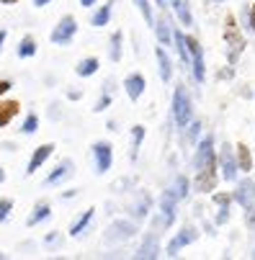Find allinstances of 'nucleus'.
Returning <instances> with one entry per match:
<instances>
[{"label":"nucleus","mask_w":255,"mask_h":260,"mask_svg":"<svg viewBox=\"0 0 255 260\" xmlns=\"http://www.w3.org/2000/svg\"><path fill=\"white\" fill-rule=\"evenodd\" d=\"M173 119L178 126H188L191 119H194V103H191V95L186 90V85H175V93H173Z\"/></svg>","instance_id":"f257e3e1"},{"label":"nucleus","mask_w":255,"mask_h":260,"mask_svg":"<svg viewBox=\"0 0 255 260\" xmlns=\"http://www.w3.org/2000/svg\"><path fill=\"white\" fill-rule=\"evenodd\" d=\"M75 34H78V21H75V16H62L59 21H57V26L52 28V34H49V39H52V44H57V47H67V44H72V39H75Z\"/></svg>","instance_id":"f03ea898"},{"label":"nucleus","mask_w":255,"mask_h":260,"mask_svg":"<svg viewBox=\"0 0 255 260\" xmlns=\"http://www.w3.org/2000/svg\"><path fill=\"white\" fill-rule=\"evenodd\" d=\"M90 152H93V162H95V175H103V173L111 170V165H114V147H111V142H103V139L93 142Z\"/></svg>","instance_id":"7ed1b4c3"},{"label":"nucleus","mask_w":255,"mask_h":260,"mask_svg":"<svg viewBox=\"0 0 255 260\" xmlns=\"http://www.w3.org/2000/svg\"><path fill=\"white\" fill-rule=\"evenodd\" d=\"M137 235V224L134 221H124V219H116V221H111L108 224V230H106V235H103V242H124V240H132Z\"/></svg>","instance_id":"20e7f679"},{"label":"nucleus","mask_w":255,"mask_h":260,"mask_svg":"<svg viewBox=\"0 0 255 260\" xmlns=\"http://www.w3.org/2000/svg\"><path fill=\"white\" fill-rule=\"evenodd\" d=\"M214 162H216V155H214V137L206 134V137L199 142V147H196L194 168H196V170H206V168H211Z\"/></svg>","instance_id":"39448f33"},{"label":"nucleus","mask_w":255,"mask_h":260,"mask_svg":"<svg viewBox=\"0 0 255 260\" xmlns=\"http://www.w3.org/2000/svg\"><path fill=\"white\" fill-rule=\"evenodd\" d=\"M199 240V232L194 230V227H183V230H180L170 242H168V247H165V255H170V257H175L180 250H183V247H188V245H194Z\"/></svg>","instance_id":"423d86ee"},{"label":"nucleus","mask_w":255,"mask_h":260,"mask_svg":"<svg viewBox=\"0 0 255 260\" xmlns=\"http://www.w3.org/2000/svg\"><path fill=\"white\" fill-rule=\"evenodd\" d=\"M52 152H54V144L52 142H44V144H39L36 150L31 152V160H28V165H26V175L31 178V175H36L42 168H44V162L52 157Z\"/></svg>","instance_id":"0eeeda50"},{"label":"nucleus","mask_w":255,"mask_h":260,"mask_svg":"<svg viewBox=\"0 0 255 260\" xmlns=\"http://www.w3.org/2000/svg\"><path fill=\"white\" fill-rule=\"evenodd\" d=\"M72 175H75V162H72L70 157H65V160H59V162H57V168L47 175L44 185H47V188H52V185H59V183L70 180Z\"/></svg>","instance_id":"6e6552de"},{"label":"nucleus","mask_w":255,"mask_h":260,"mask_svg":"<svg viewBox=\"0 0 255 260\" xmlns=\"http://www.w3.org/2000/svg\"><path fill=\"white\" fill-rule=\"evenodd\" d=\"M188 54H191V70H194L196 83H204V78H206V72H204V49L194 36H188Z\"/></svg>","instance_id":"1a4fd4ad"},{"label":"nucleus","mask_w":255,"mask_h":260,"mask_svg":"<svg viewBox=\"0 0 255 260\" xmlns=\"http://www.w3.org/2000/svg\"><path fill=\"white\" fill-rule=\"evenodd\" d=\"M219 168H222V178L225 180H237V170H240V165H237V157H235V152H232V147H222V152H219Z\"/></svg>","instance_id":"9d476101"},{"label":"nucleus","mask_w":255,"mask_h":260,"mask_svg":"<svg viewBox=\"0 0 255 260\" xmlns=\"http://www.w3.org/2000/svg\"><path fill=\"white\" fill-rule=\"evenodd\" d=\"M178 196L173 193V188H168V191H163V196H160V211H163V224L165 227H170L173 221H175V206H178Z\"/></svg>","instance_id":"9b49d317"},{"label":"nucleus","mask_w":255,"mask_h":260,"mask_svg":"<svg viewBox=\"0 0 255 260\" xmlns=\"http://www.w3.org/2000/svg\"><path fill=\"white\" fill-rule=\"evenodd\" d=\"M144 88H147V80H144V75H139V72H132V75L124 78V90L132 101H139Z\"/></svg>","instance_id":"f8f14e48"},{"label":"nucleus","mask_w":255,"mask_h":260,"mask_svg":"<svg viewBox=\"0 0 255 260\" xmlns=\"http://www.w3.org/2000/svg\"><path fill=\"white\" fill-rule=\"evenodd\" d=\"M235 201L242 206V209H250L252 201H255V183L252 180H240L237 183V191H235Z\"/></svg>","instance_id":"ddd939ff"},{"label":"nucleus","mask_w":255,"mask_h":260,"mask_svg":"<svg viewBox=\"0 0 255 260\" xmlns=\"http://www.w3.org/2000/svg\"><path fill=\"white\" fill-rule=\"evenodd\" d=\"M160 255V242H157V235H147L144 242L139 245V250L134 252V257L139 260H155Z\"/></svg>","instance_id":"4468645a"},{"label":"nucleus","mask_w":255,"mask_h":260,"mask_svg":"<svg viewBox=\"0 0 255 260\" xmlns=\"http://www.w3.org/2000/svg\"><path fill=\"white\" fill-rule=\"evenodd\" d=\"M52 216V206H49V201H36V206H34V211L28 214V219H26V227H36V224H42V221H47Z\"/></svg>","instance_id":"2eb2a0df"},{"label":"nucleus","mask_w":255,"mask_h":260,"mask_svg":"<svg viewBox=\"0 0 255 260\" xmlns=\"http://www.w3.org/2000/svg\"><path fill=\"white\" fill-rule=\"evenodd\" d=\"M93 216H95V209H93V206H90V209H85V211H83V214H80V216L70 224V230H67V232H70V237H80V235L90 227Z\"/></svg>","instance_id":"dca6fc26"},{"label":"nucleus","mask_w":255,"mask_h":260,"mask_svg":"<svg viewBox=\"0 0 255 260\" xmlns=\"http://www.w3.org/2000/svg\"><path fill=\"white\" fill-rule=\"evenodd\" d=\"M21 111L18 101H0V129H6Z\"/></svg>","instance_id":"f3484780"},{"label":"nucleus","mask_w":255,"mask_h":260,"mask_svg":"<svg viewBox=\"0 0 255 260\" xmlns=\"http://www.w3.org/2000/svg\"><path fill=\"white\" fill-rule=\"evenodd\" d=\"M111 13H114V0H106V6H101V8L90 16V26H93V28L108 26V21H111Z\"/></svg>","instance_id":"a211bd4d"},{"label":"nucleus","mask_w":255,"mask_h":260,"mask_svg":"<svg viewBox=\"0 0 255 260\" xmlns=\"http://www.w3.org/2000/svg\"><path fill=\"white\" fill-rule=\"evenodd\" d=\"M155 57H157V64H160V80L163 83H170V78H173V62H170L168 52L163 47H157L155 49Z\"/></svg>","instance_id":"6ab92c4d"},{"label":"nucleus","mask_w":255,"mask_h":260,"mask_svg":"<svg viewBox=\"0 0 255 260\" xmlns=\"http://www.w3.org/2000/svg\"><path fill=\"white\" fill-rule=\"evenodd\" d=\"M168 3H170V8L175 11L178 21L183 23V26H191V23H194V18H191V6H188V0H168Z\"/></svg>","instance_id":"aec40b11"},{"label":"nucleus","mask_w":255,"mask_h":260,"mask_svg":"<svg viewBox=\"0 0 255 260\" xmlns=\"http://www.w3.org/2000/svg\"><path fill=\"white\" fill-rule=\"evenodd\" d=\"M155 34H157V42H160L163 47H168V44L173 42V26H170V21H168L165 16L155 21Z\"/></svg>","instance_id":"412c9836"},{"label":"nucleus","mask_w":255,"mask_h":260,"mask_svg":"<svg viewBox=\"0 0 255 260\" xmlns=\"http://www.w3.org/2000/svg\"><path fill=\"white\" fill-rule=\"evenodd\" d=\"M98 67H101L98 57H85V59L78 62L75 75H78V78H90V75H95V72H98Z\"/></svg>","instance_id":"4be33fe9"},{"label":"nucleus","mask_w":255,"mask_h":260,"mask_svg":"<svg viewBox=\"0 0 255 260\" xmlns=\"http://www.w3.org/2000/svg\"><path fill=\"white\" fill-rule=\"evenodd\" d=\"M36 52H39V47H36V39L31 34H26L23 39L18 42V49H16V54L21 57V59H28V57H34Z\"/></svg>","instance_id":"5701e85b"},{"label":"nucleus","mask_w":255,"mask_h":260,"mask_svg":"<svg viewBox=\"0 0 255 260\" xmlns=\"http://www.w3.org/2000/svg\"><path fill=\"white\" fill-rule=\"evenodd\" d=\"M150 206H152V199L147 196V193H142L139 196V201L132 206V214H134V219H144L150 214Z\"/></svg>","instance_id":"b1692460"},{"label":"nucleus","mask_w":255,"mask_h":260,"mask_svg":"<svg viewBox=\"0 0 255 260\" xmlns=\"http://www.w3.org/2000/svg\"><path fill=\"white\" fill-rule=\"evenodd\" d=\"M142 142H144V126L137 124V126H132V160H137Z\"/></svg>","instance_id":"393cba45"},{"label":"nucleus","mask_w":255,"mask_h":260,"mask_svg":"<svg viewBox=\"0 0 255 260\" xmlns=\"http://www.w3.org/2000/svg\"><path fill=\"white\" fill-rule=\"evenodd\" d=\"M134 6L139 8L144 23H147L150 28H155V16H152V6H150V0H134Z\"/></svg>","instance_id":"a878e982"},{"label":"nucleus","mask_w":255,"mask_h":260,"mask_svg":"<svg viewBox=\"0 0 255 260\" xmlns=\"http://www.w3.org/2000/svg\"><path fill=\"white\" fill-rule=\"evenodd\" d=\"M121 42H124V34H121V31H114V36H111V49H108V57H111V62H119V59H121Z\"/></svg>","instance_id":"bb28decb"},{"label":"nucleus","mask_w":255,"mask_h":260,"mask_svg":"<svg viewBox=\"0 0 255 260\" xmlns=\"http://www.w3.org/2000/svg\"><path fill=\"white\" fill-rule=\"evenodd\" d=\"M170 188H173V193H175L178 199H186V196H188V188H191V183H188L186 175H178V178L173 180Z\"/></svg>","instance_id":"cd10ccee"},{"label":"nucleus","mask_w":255,"mask_h":260,"mask_svg":"<svg viewBox=\"0 0 255 260\" xmlns=\"http://www.w3.org/2000/svg\"><path fill=\"white\" fill-rule=\"evenodd\" d=\"M36 129H39V116H36L34 111H28L26 119H23V124H21V134L31 137V134H36Z\"/></svg>","instance_id":"c85d7f7f"},{"label":"nucleus","mask_w":255,"mask_h":260,"mask_svg":"<svg viewBox=\"0 0 255 260\" xmlns=\"http://www.w3.org/2000/svg\"><path fill=\"white\" fill-rule=\"evenodd\" d=\"M214 201L219 204L222 209H219V216H216V224H225V221L230 219V196H214Z\"/></svg>","instance_id":"c756f323"},{"label":"nucleus","mask_w":255,"mask_h":260,"mask_svg":"<svg viewBox=\"0 0 255 260\" xmlns=\"http://www.w3.org/2000/svg\"><path fill=\"white\" fill-rule=\"evenodd\" d=\"M237 165H240V170H245V173L252 168V160H250V152H247L245 144H237Z\"/></svg>","instance_id":"7c9ffc66"},{"label":"nucleus","mask_w":255,"mask_h":260,"mask_svg":"<svg viewBox=\"0 0 255 260\" xmlns=\"http://www.w3.org/2000/svg\"><path fill=\"white\" fill-rule=\"evenodd\" d=\"M42 245H44V247H57V245H62V232H57V230L49 232V235L42 240Z\"/></svg>","instance_id":"2f4dec72"},{"label":"nucleus","mask_w":255,"mask_h":260,"mask_svg":"<svg viewBox=\"0 0 255 260\" xmlns=\"http://www.w3.org/2000/svg\"><path fill=\"white\" fill-rule=\"evenodd\" d=\"M13 211V199H0V221H6Z\"/></svg>","instance_id":"473e14b6"},{"label":"nucleus","mask_w":255,"mask_h":260,"mask_svg":"<svg viewBox=\"0 0 255 260\" xmlns=\"http://www.w3.org/2000/svg\"><path fill=\"white\" fill-rule=\"evenodd\" d=\"M108 106H111V95H108V93H103V95H101V98L95 101L93 111H95V114H103V111H106Z\"/></svg>","instance_id":"72a5a7b5"},{"label":"nucleus","mask_w":255,"mask_h":260,"mask_svg":"<svg viewBox=\"0 0 255 260\" xmlns=\"http://www.w3.org/2000/svg\"><path fill=\"white\" fill-rule=\"evenodd\" d=\"M8 90H13V80L6 78V80H0V95H6Z\"/></svg>","instance_id":"f704fd0d"},{"label":"nucleus","mask_w":255,"mask_h":260,"mask_svg":"<svg viewBox=\"0 0 255 260\" xmlns=\"http://www.w3.org/2000/svg\"><path fill=\"white\" fill-rule=\"evenodd\" d=\"M199 129H201V124H199V121H194V124L188 126V134H191V139H194V137L199 134Z\"/></svg>","instance_id":"c9c22d12"},{"label":"nucleus","mask_w":255,"mask_h":260,"mask_svg":"<svg viewBox=\"0 0 255 260\" xmlns=\"http://www.w3.org/2000/svg\"><path fill=\"white\" fill-rule=\"evenodd\" d=\"M247 18H250V28H252V34H255V6H250V13H247Z\"/></svg>","instance_id":"e433bc0d"},{"label":"nucleus","mask_w":255,"mask_h":260,"mask_svg":"<svg viewBox=\"0 0 255 260\" xmlns=\"http://www.w3.org/2000/svg\"><path fill=\"white\" fill-rule=\"evenodd\" d=\"M8 39V28H0V52H3V44Z\"/></svg>","instance_id":"4c0bfd02"},{"label":"nucleus","mask_w":255,"mask_h":260,"mask_svg":"<svg viewBox=\"0 0 255 260\" xmlns=\"http://www.w3.org/2000/svg\"><path fill=\"white\" fill-rule=\"evenodd\" d=\"M75 196H78V188H70V191H65L59 199H75Z\"/></svg>","instance_id":"58836bf2"},{"label":"nucleus","mask_w":255,"mask_h":260,"mask_svg":"<svg viewBox=\"0 0 255 260\" xmlns=\"http://www.w3.org/2000/svg\"><path fill=\"white\" fill-rule=\"evenodd\" d=\"M31 3H34V8H44V6L52 3V0H31Z\"/></svg>","instance_id":"ea45409f"},{"label":"nucleus","mask_w":255,"mask_h":260,"mask_svg":"<svg viewBox=\"0 0 255 260\" xmlns=\"http://www.w3.org/2000/svg\"><path fill=\"white\" fill-rule=\"evenodd\" d=\"M95 3H98V0H80V6H83V8H93Z\"/></svg>","instance_id":"a19ab883"},{"label":"nucleus","mask_w":255,"mask_h":260,"mask_svg":"<svg viewBox=\"0 0 255 260\" xmlns=\"http://www.w3.org/2000/svg\"><path fill=\"white\" fill-rule=\"evenodd\" d=\"M6 178H8V173H6V168L0 165V183H6Z\"/></svg>","instance_id":"79ce46f5"},{"label":"nucleus","mask_w":255,"mask_h":260,"mask_svg":"<svg viewBox=\"0 0 255 260\" xmlns=\"http://www.w3.org/2000/svg\"><path fill=\"white\" fill-rule=\"evenodd\" d=\"M157 6H160V8H163V11H165V8H168V6H170V3H168V0H157Z\"/></svg>","instance_id":"37998d69"},{"label":"nucleus","mask_w":255,"mask_h":260,"mask_svg":"<svg viewBox=\"0 0 255 260\" xmlns=\"http://www.w3.org/2000/svg\"><path fill=\"white\" fill-rule=\"evenodd\" d=\"M0 3H3V6H16L18 0H0Z\"/></svg>","instance_id":"c03bdc74"},{"label":"nucleus","mask_w":255,"mask_h":260,"mask_svg":"<svg viewBox=\"0 0 255 260\" xmlns=\"http://www.w3.org/2000/svg\"><path fill=\"white\" fill-rule=\"evenodd\" d=\"M0 260H6V252H0Z\"/></svg>","instance_id":"a18cd8bd"},{"label":"nucleus","mask_w":255,"mask_h":260,"mask_svg":"<svg viewBox=\"0 0 255 260\" xmlns=\"http://www.w3.org/2000/svg\"><path fill=\"white\" fill-rule=\"evenodd\" d=\"M216 3H225V0H216Z\"/></svg>","instance_id":"49530a36"},{"label":"nucleus","mask_w":255,"mask_h":260,"mask_svg":"<svg viewBox=\"0 0 255 260\" xmlns=\"http://www.w3.org/2000/svg\"><path fill=\"white\" fill-rule=\"evenodd\" d=\"M252 257H255V252H252Z\"/></svg>","instance_id":"de8ad7c7"}]
</instances>
